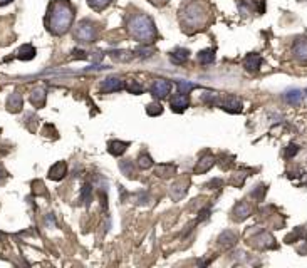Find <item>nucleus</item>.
<instances>
[{
	"label": "nucleus",
	"mask_w": 307,
	"mask_h": 268,
	"mask_svg": "<svg viewBox=\"0 0 307 268\" xmlns=\"http://www.w3.org/2000/svg\"><path fill=\"white\" fill-rule=\"evenodd\" d=\"M76 10L69 0H54L47 10V29L54 35H64L71 30Z\"/></svg>",
	"instance_id": "1"
},
{
	"label": "nucleus",
	"mask_w": 307,
	"mask_h": 268,
	"mask_svg": "<svg viewBox=\"0 0 307 268\" xmlns=\"http://www.w3.org/2000/svg\"><path fill=\"white\" fill-rule=\"evenodd\" d=\"M126 29H128V34L131 37L141 42L143 46H150L156 37V27H154L153 19L148 14H143V12L129 15L128 22H126Z\"/></svg>",
	"instance_id": "2"
},
{
	"label": "nucleus",
	"mask_w": 307,
	"mask_h": 268,
	"mask_svg": "<svg viewBox=\"0 0 307 268\" xmlns=\"http://www.w3.org/2000/svg\"><path fill=\"white\" fill-rule=\"evenodd\" d=\"M180 20L183 22L185 29L190 27L191 30L203 29L208 22V7L200 0H188L180 9Z\"/></svg>",
	"instance_id": "3"
},
{
	"label": "nucleus",
	"mask_w": 307,
	"mask_h": 268,
	"mask_svg": "<svg viewBox=\"0 0 307 268\" xmlns=\"http://www.w3.org/2000/svg\"><path fill=\"white\" fill-rule=\"evenodd\" d=\"M74 37L83 44H94L99 37V24L92 22V20H81L76 26Z\"/></svg>",
	"instance_id": "4"
},
{
	"label": "nucleus",
	"mask_w": 307,
	"mask_h": 268,
	"mask_svg": "<svg viewBox=\"0 0 307 268\" xmlns=\"http://www.w3.org/2000/svg\"><path fill=\"white\" fill-rule=\"evenodd\" d=\"M215 106H218L220 109H223V111H227V112H232V114H239L244 109L242 101L235 96H223V97L218 96Z\"/></svg>",
	"instance_id": "5"
},
{
	"label": "nucleus",
	"mask_w": 307,
	"mask_h": 268,
	"mask_svg": "<svg viewBox=\"0 0 307 268\" xmlns=\"http://www.w3.org/2000/svg\"><path fill=\"white\" fill-rule=\"evenodd\" d=\"M247 241H250V245L259 250H269L276 246V241L267 231H259L255 237H247Z\"/></svg>",
	"instance_id": "6"
},
{
	"label": "nucleus",
	"mask_w": 307,
	"mask_h": 268,
	"mask_svg": "<svg viewBox=\"0 0 307 268\" xmlns=\"http://www.w3.org/2000/svg\"><path fill=\"white\" fill-rule=\"evenodd\" d=\"M123 89H124V80L118 76L106 77L99 86L101 92H118V91H123Z\"/></svg>",
	"instance_id": "7"
},
{
	"label": "nucleus",
	"mask_w": 307,
	"mask_h": 268,
	"mask_svg": "<svg viewBox=\"0 0 307 268\" xmlns=\"http://www.w3.org/2000/svg\"><path fill=\"white\" fill-rule=\"evenodd\" d=\"M150 91H151V94L156 97V99H165L171 91V82L170 80H165V79H156L153 84H151Z\"/></svg>",
	"instance_id": "8"
},
{
	"label": "nucleus",
	"mask_w": 307,
	"mask_h": 268,
	"mask_svg": "<svg viewBox=\"0 0 307 268\" xmlns=\"http://www.w3.org/2000/svg\"><path fill=\"white\" fill-rule=\"evenodd\" d=\"M188 106H190V97H188V94L177 92V94H173L170 97V107L173 109L175 112H183Z\"/></svg>",
	"instance_id": "9"
},
{
	"label": "nucleus",
	"mask_w": 307,
	"mask_h": 268,
	"mask_svg": "<svg viewBox=\"0 0 307 268\" xmlns=\"http://www.w3.org/2000/svg\"><path fill=\"white\" fill-rule=\"evenodd\" d=\"M292 54L299 62L307 64V37L296 39V42L292 46Z\"/></svg>",
	"instance_id": "10"
},
{
	"label": "nucleus",
	"mask_w": 307,
	"mask_h": 268,
	"mask_svg": "<svg viewBox=\"0 0 307 268\" xmlns=\"http://www.w3.org/2000/svg\"><path fill=\"white\" fill-rule=\"evenodd\" d=\"M215 164V158L212 156L210 153H205L202 158H200L198 161H196V166H195V173L196 174H203L207 173L208 169H212Z\"/></svg>",
	"instance_id": "11"
},
{
	"label": "nucleus",
	"mask_w": 307,
	"mask_h": 268,
	"mask_svg": "<svg viewBox=\"0 0 307 268\" xmlns=\"http://www.w3.org/2000/svg\"><path fill=\"white\" fill-rule=\"evenodd\" d=\"M252 213V206L248 205L247 201H240L235 205V208H233V220L235 221H244L247 216H250Z\"/></svg>",
	"instance_id": "12"
},
{
	"label": "nucleus",
	"mask_w": 307,
	"mask_h": 268,
	"mask_svg": "<svg viewBox=\"0 0 307 268\" xmlns=\"http://www.w3.org/2000/svg\"><path fill=\"white\" fill-rule=\"evenodd\" d=\"M186 189H188V181H178V183H175L173 186H171V189H170V196L173 198L175 201H180L183 196L186 194Z\"/></svg>",
	"instance_id": "13"
},
{
	"label": "nucleus",
	"mask_w": 307,
	"mask_h": 268,
	"mask_svg": "<svg viewBox=\"0 0 307 268\" xmlns=\"http://www.w3.org/2000/svg\"><path fill=\"white\" fill-rule=\"evenodd\" d=\"M65 174H67V166H65L64 161H59V163H56L51 169H49V178L54 181L62 180Z\"/></svg>",
	"instance_id": "14"
},
{
	"label": "nucleus",
	"mask_w": 307,
	"mask_h": 268,
	"mask_svg": "<svg viewBox=\"0 0 307 268\" xmlns=\"http://www.w3.org/2000/svg\"><path fill=\"white\" fill-rule=\"evenodd\" d=\"M244 66H245L247 71H250V72L259 71L260 66H262V57L259 54H248L244 60Z\"/></svg>",
	"instance_id": "15"
},
{
	"label": "nucleus",
	"mask_w": 307,
	"mask_h": 268,
	"mask_svg": "<svg viewBox=\"0 0 307 268\" xmlns=\"http://www.w3.org/2000/svg\"><path fill=\"white\" fill-rule=\"evenodd\" d=\"M46 89L44 87H35L34 91L31 92V103L34 106H37V107H42L44 104H46Z\"/></svg>",
	"instance_id": "16"
},
{
	"label": "nucleus",
	"mask_w": 307,
	"mask_h": 268,
	"mask_svg": "<svg viewBox=\"0 0 307 268\" xmlns=\"http://www.w3.org/2000/svg\"><path fill=\"white\" fill-rule=\"evenodd\" d=\"M218 243L222 245V248H232V246L237 243V235L230 230H225L218 237Z\"/></svg>",
	"instance_id": "17"
},
{
	"label": "nucleus",
	"mask_w": 307,
	"mask_h": 268,
	"mask_svg": "<svg viewBox=\"0 0 307 268\" xmlns=\"http://www.w3.org/2000/svg\"><path fill=\"white\" fill-rule=\"evenodd\" d=\"M284 99L285 103L290 104V106H299L302 103V99H304V94H302V91H299V89H290L284 94Z\"/></svg>",
	"instance_id": "18"
},
{
	"label": "nucleus",
	"mask_w": 307,
	"mask_h": 268,
	"mask_svg": "<svg viewBox=\"0 0 307 268\" xmlns=\"http://www.w3.org/2000/svg\"><path fill=\"white\" fill-rule=\"evenodd\" d=\"M128 146H129V143L114 139V141H111V143L108 144V151H109V154H113V156H121V154H124Z\"/></svg>",
	"instance_id": "19"
},
{
	"label": "nucleus",
	"mask_w": 307,
	"mask_h": 268,
	"mask_svg": "<svg viewBox=\"0 0 307 268\" xmlns=\"http://www.w3.org/2000/svg\"><path fill=\"white\" fill-rule=\"evenodd\" d=\"M188 57H190V51H186V49H177V51H173L170 54V60L173 64H177V66L186 62Z\"/></svg>",
	"instance_id": "20"
},
{
	"label": "nucleus",
	"mask_w": 307,
	"mask_h": 268,
	"mask_svg": "<svg viewBox=\"0 0 307 268\" xmlns=\"http://www.w3.org/2000/svg\"><path fill=\"white\" fill-rule=\"evenodd\" d=\"M7 107H9V111L12 112H19L20 109H22V96H20L19 92H12L9 96V99H7Z\"/></svg>",
	"instance_id": "21"
},
{
	"label": "nucleus",
	"mask_w": 307,
	"mask_h": 268,
	"mask_svg": "<svg viewBox=\"0 0 307 268\" xmlns=\"http://www.w3.org/2000/svg\"><path fill=\"white\" fill-rule=\"evenodd\" d=\"M196 59H198V62L202 66H208V64H212L215 60V51L214 49H205V51L196 55Z\"/></svg>",
	"instance_id": "22"
},
{
	"label": "nucleus",
	"mask_w": 307,
	"mask_h": 268,
	"mask_svg": "<svg viewBox=\"0 0 307 268\" xmlns=\"http://www.w3.org/2000/svg\"><path fill=\"white\" fill-rule=\"evenodd\" d=\"M177 173V166L175 164H159L156 168V174L159 178H170Z\"/></svg>",
	"instance_id": "23"
},
{
	"label": "nucleus",
	"mask_w": 307,
	"mask_h": 268,
	"mask_svg": "<svg viewBox=\"0 0 307 268\" xmlns=\"http://www.w3.org/2000/svg\"><path fill=\"white\" fill-rule=\"evenodd\" d=\"M17 57L19 59H22V60H31V59H34L35 57V49L32 47V46H22L19 49V52H17Z\"/></svg>",
	"instance_id": "24"
},
{
	"label": "nucleus",
	"mask_w": 307,
	"mask_h": 268,
	"mask_svg": "<svg viewBox=\"0 0 307 268\" xmlns=\"http://www.w3.org/2000/svg\"><path fill=\"white\" fill-rule=\"evenodd\" d=\"M111 2H113V0H88L89 7H91L92 10H96V12L104 10L106 7L111 5Z\"/></svg>",
	"instance_id": "25"
},
{
	"label": "nucleus",
	"mask_w": 307,
	"mask_h": 268,
	"mask_svg": "<svg viewBox=\"0 0 307 268\" xmlns=\"http://www.w3.org/2000/svg\"><path fill=\"white\" fill-rule=\"evenodd\" d=\"M138 166L141 169H150L153 166V158L150 156L148 153H141L140 158H138Z\"/></svg>",
	"instance_id": "26"
},
{
	"label": "nucleus",
	"mask_w": 307,
	"mask_h": 268,
	"mask_svg": "<svg viewBox=\"0 0 307 268\" xmlns=\"http://www.w3.org/2000/svg\"><path fill=\"white\" fill-rule=\"evenodd\" d=\"M120 169L123 171V174L124 176H129V178H134V174H136V171H134V166L131 161H120Z\"/></svg>",
	"instance_id": "27"
},
{
	"label": "nucleus",
	"mask_w": 307,
	"mask_h": 268,
	"mask_svg": "<svg viewBox=\"0 0 307 268\" xmlns=\"http://www.w3.org/2000/svg\"><path fill=\"white\" fill-rule=\"evenodd\" d=\"M126 89H128V92L131 94H143V87L140 82H136V80L129 79L128 84H126Z\"/></svg>",
	"instance_id": "28"
},
{
	"label": "nucleus",
	"mask_w": 307,
	"mask_h": 268,
	"mask_svg": "<svg viewBox=\"0 0 307 268\" xmlns=\"http://www.w3.org/2000/svg\"><path fill=\"white\" fill-rule=\"evenodd\" d=\"M178 92H183V94H188V91L196 87V84L193 82H188V80H178Z\"/></svg>",
	"instance_id": "29"
},
{
	"label": "nucleus",
	"mask_w": 307,
	"mask_h": 268,
	"mask_svg": "<svg viewBox=\"0 0 307 268\" xmlns=\"http://www.w3.org/2000/svg\"><path fill=\"white\" fill-rule=\"evenodd\" d=\"M146 112H148L150 116H159V114H163V107L158 103H153V104H148Z\"/></svg>",
	"instance_id": "30"
},
{
	"label": "nucleus",
	"mask_w": 307,
	"mask_h": 268,
	"mask_svg": "<svg viewBox=\"0 0 307 268\" xmlns=\"http://www.w3.org/2000/svg\"><path fill=\"white\" fill-rule=\"evenodd\" d=\"M245 178H247V171H239L237 174H233V176H232V185L242 186Z\"/></svg>",
	"instance_id": "31"
},
{
	"label": "nucleus",
	"mask_w": 307,
	"mask_h": 268,
	"mask_svg": "<svg viewBox=\"0 0 307 268\" xmlns=\"http://www.w3.org/2000/svg\"><path fill=\"white\" fill-rule=\"evenodd\" d=\"M299 153V146L297 144H289L285 149V158H294Z\"/></svg>",
	"instance_id": "32"
},
{
	"label": "nucleus",
	"mask_w": 307,
	"mask_h": 268,
	"mask_svg": "<svg viewBox=\"0 0 307 268\" xmlns=\"http://www.w3.org/2000/svg\"><path fill=\"white\" fill-rule=\"evenodd\" d=\"M222 186H223V180H220V178H215V180H212V181L207 183V188H210V189L222 188Z\"/></svg>",
	"instance_id": "33"
},
{
	"label": "nucleus",
	"mask_w": 307,
	"mask_h": 268,
	"mask_svg": "<svg viewBox=\"0 0 307 268\" xmlns=\"http://www.w3.org/2000/svg\"><path fill=\"white\" fill-rule=\"evenodd\" d=\"M89 200H91V186L86 185L83 188V201H86L89 205Z\"/></svg>",
	"instance_id": "34"
},
{
	"label": "nucleus",
	"mask_w": 307,
	"mask_h": 268,
	"mask_svg": "<svg viewBox=\"0 0 307 268\" xmlns=\"http://www.w3.org/2000/svg\"><path fill=\"white\" fill-rule=\"evenodd\" d=\"M12 2V0H0V5H5V3H9Z\"/></svg>",
	"instance_id": "35"
},
{
	"label": "nucleus",
	"mask_w": 307,
	"mask_h": 268,
	"mask_svg": "<svg viewBox=\"0 0 307 268\" xmlns=\"http://www.w3.org/2000/svg\"><path fill=\"white\" fill-rule=\"evenodd\" d=\"M2 176H5V173H3V171H2V168H0V178H2Z\"/></svg>",
	"instance_id": "36"
},
{
	"label": "nucleus",
	"mask_w": 307,
	"mask_h": 268,
	"mask_svg": "<svg viewBox=\"0 0 307 268\" xmlns=\"http://www.w3.org/2000/svg\"><path fill=\"white\" fill-rule=\"evenodd\" d=\"M306 94H307V89H306Z\"/></svg>",
	"instance_id": "37"
}]
</instances>
